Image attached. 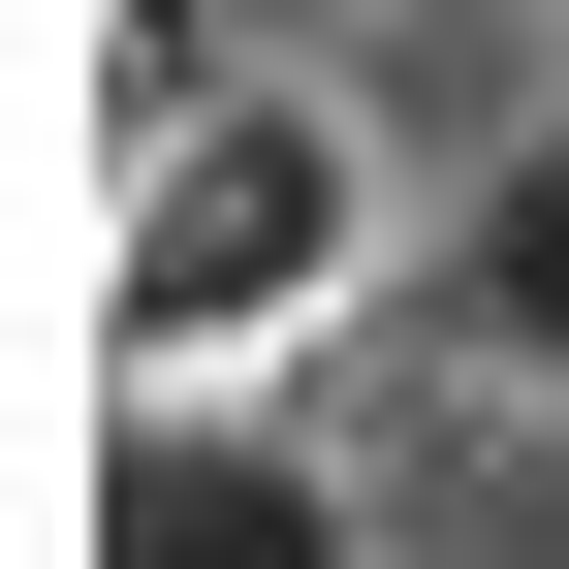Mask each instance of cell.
<instances>
[{
  "label": "cell",
  "instance_id": "3957f363",
  "mask_svg": "<svg viewBox=\"0 0 569 569\" xmlns=\"http://www.w3.org/2000/svg\"><path fill=\"white\" fill-rule=\"evenodd\" d=\"M443 348L569 411V127H507V159H475V222H443Z\"/></svg>",
  "mask_w": 569,
  "mask_h": 569
},
{
  "label": "cell",
  "instance_id": "7a4b0ae2",
  "mask_svg": "<svg viewBox=\"0 0 569 569\" xmlns=\"http://www.w3.org/2000/svg\"><path fill=\"white\" fill-rule=\"evenodd\" d=\"M63 569H380V507H348V443H284V411L127 380V411H96V507H63Z\"/></svg>",
  "mask_w": 569,
  "mask_h": 569
},
{
  "label": "cell",
  "instance_id": "6da1fadb",
  "mask_svg": "<svg viewBox=\"0 0 569 569\" xmlns=\"http://www.w3.org/2000/svg\"><path fill=\"white\" fill-rule=\"evenodd\" d=\"M348 253H380L348 96H159V159H127V222H96V348L127 380H222V348L348 317Z\"/></svg>",
  "mask_w": 569,
  "mask_h": 569
}]
</instances>
